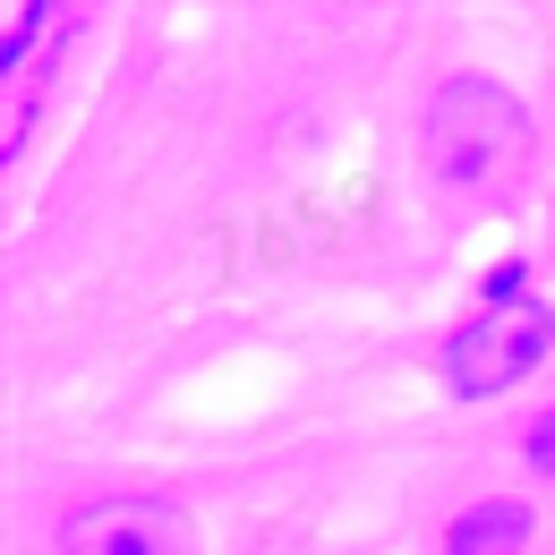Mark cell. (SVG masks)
<instances>
[{
    "label": "cell",
    "instance_id": "6da1fadb",
    "mask_svg": "<svg viewBox=\"0 0 555 555\" xmlns=\"http://www.w3.org/2000/svg\"><path fill=\"white\" fill-rule=\"evenodd\" d=\"M547 359H555V308L547 299H530V308H470L444 334V350H436L453 402H495V393L530 385Z\"/></svg>",
    "mask_w": 555,
    "mask_h": 555
},
{
    "label": "cell",
    "instance_id": "3957f363",
    "mask_svg": "<svg viewBox=\"0 0 555 555\" xmlns=\"http://www.w3.org/2000/svg\"><path fill=\"white\" fill-rule=\"evenodd\" d=\"M530 530H539V513L521 495H479L444 521V555H521Z\"/></svg>",
    "mask_w": 555,
    "mask_h": 555
},
{
    "label": "cell",
    "instance_id": "7a4b0ae2",
    "mask_svg": "<svg viewBox=\"0 0 555 555\" xmlns=\"http://www.w3.org/2000/svg\"><path fill=\"white\" fill-rule=\"evenodd\" d=\"M61 555H197V521L171 495H86L61 513Z\"/></svg>",
    "mask_w": 555,
    "mask_h": 555
},
{
    "label": "cell",
    "instance_id": "5b68a950",
    "mask_svg": "<svg viewBox=\"0 0 555 555\" xmlns=\"http://www.w3.org/2000/svg\"><path fill=\"white\" fill-rule=\"evenodd\" d=\"M539 291H530V257H495L479 274V308H530Z\"/></svg>",
    "mask_w": 555,
    "mask_h": 555
},
{
    "label": "cell",
    "instance_id": "8992f818",
    "mask_svg": "<svg viewBox=\"0 0 555 555\" xmlns=\"http://www.w3.org/2000/svg\"><path fill=\"white\" fill-rule=\"evenodd\" d=\"M521 470H530V479H555V402L521 418Z\"/></svg>",
    "mask_w": 555,
    "mask_h": 555
},
{
    "label": "cell",
    "instance_id": "277c9868",
    "mask_svg": "<svg viewBox=\"0 0 555 555\" xmlns=\"http://www.w3.org/2000/svg\"><path fill=\"white\" fill-rule=\"evenodd\" d=\"M43 26H52V9H43V0H17V9H9V35H0V69H9V77L26 69V61H35Z\"/></svg>",
    "mask_w": 555,
    "mask_h": 555
}]
</instances>
